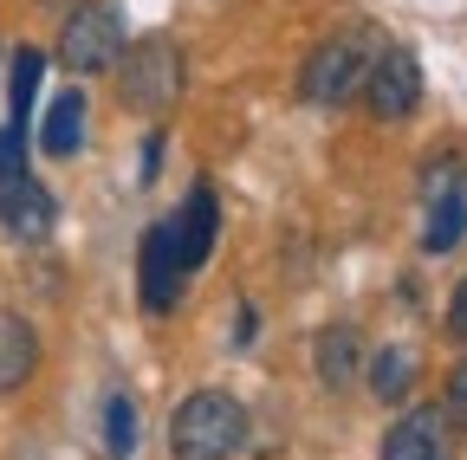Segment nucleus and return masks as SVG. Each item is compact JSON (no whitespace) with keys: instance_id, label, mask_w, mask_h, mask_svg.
<instances>
[{"instance_id":"39448f33","label":"nucleus","mask_w":467,"mask_h":460,"mask_svg":"<svg viewBox=\"0 0 467 460\" xmlns=\"http://www.w3.org/2000/svg\"><path fill=\"white\" fill-rule=\"evenodd\" d=\"M364 104H370L377 124L416 118V104H422V59H416V52H409V46H383L370 78H364Z\"/></svg>"},{"instance_id":"9d476101","label":"nucleus","mask_w":467,"mask_h":460,"mask_svg":"<svg viewBox=\"0 0 467 460\" xmlns=\"http://www.w3.org/2000/svg\"><path fill=\"white\" fill-rule=\"evenodd\" d=\"M137 279H143V312H150V318L175 312V299H182V285H189V272H182V260H175V240H169V220H156L150 234H143V260H137Z\"/></svg>"},{"instance_id":"4468645a","label":"nucleus","mask_w":467,"mask_h":460,"mask_svg":"<svg viewBox=\"0 0 467 460\" xmlns=\"http://www.w3.org/2000/svg\"><path fill=\"white\" fill-rule=\"evenodd\" d=\"M416 376H422V357L409 351V343H383V351L364 363V383H370V395H377V402H409Z\"/></svg>"},{"instance_id":"2eb2a0df","label":"nucleus","mask_w":467,"mask_h":460,"mask_svg":"<svg viewBox=\"0 0 467 460\" xmlns=\"http://www.w3.org/2000/svg\"><path fill=\"white\" fill-rule=\"evenodd\" d=\"M39 78H46V52L39 46H20L14 52V72H7V97H14V118L20 130H33V97H39Z\"/></svg>"},{"instance_id":"f257e3e1","label":"nucleus","mask_w":467,"mask_h":460,"mask_svg":"<svg viewBox=\"0 0 467 460\" xmlns=\"http://www.w3.org/2000/svg\"><path fill=\"white\" fill-rule=\"evenodd\" d=\"M247 447V402L234 389H195L169 415V460H234Z\"/></svg>"},{"instance_id":"20e7f679","label":"nucleus","mask_w":467,"mask_h":460,"mask_svg":"<svg viewBox=\"0 0 467 460\" xmlns=\"http://www.w3.org/2000/svg\"><path fill=\"white\" fill-rule=\"evenodd\" d=\"M124 0H78V7H66V26H58V59H66V72L78 78H98L117 66V52L130 46L124 33Z\"/></svg>"},{"instance_id":"9b49d317","label":"nucleus","mask_w":467,"mask_h":460,"mask_svg":"<svg viewBox=\"0 0 467 460\" xmlns=\"http://www.w3.org/2000/svg\"><path fill=\"white\" fill-rule=\"evenodd\" d=\"M312 370H318V389H350L364 376V337H358V324H325L318 337H312Z\"/></svg>"},{"instance_id":"6e6552de","label":"nucleus","mask_w":467,"mask_h":460,"mask_svg":"<svg viewBox=\"0 0 467 460\" xmlns=\"http://www.w3.org/2000/svg\"><path fill=\"white\" fill-rule=\"evenodd\" d=\"M0 227H7L14 240H46L58 227V201H52V189L33 176V169L0 176Z\"/></svg>"},{"instance_id":"f8f14e48","label":"nucleus","mask_w":467,"mask_h":460,"mask_svg":"<svg viewBox=\"0 0 467 460\" xmlns=\"http://www.w3.org/2000/svg\"><path fill=\"white\" fill-rule=\"evenodd\" d=\"M39 376V331L20 312H0V395H20Z\"/></svg>"},{"instance_id":"423d86ee","label":"nucleus","mask_w":467,"mask_h":460,"mask_svg":"<svg viewBox=\"0 0 467 460\" xmlns=\"http://www.w3.org/2000/svg\"><path fill=\"white\" fill-rule=\"evenodd\" d=\"M467 169L461 156L448 149L441 162L422 169V182H429V227H422V253H454L461 234H467Z\"/></svg>"},{"instance_id":"1a4fd4ad","label":"nucleus","mask_w":467,"mask_h":460,"mask_svg":"<svg viewBox=\"0 0 467 460\" xmlns=\"http://www.w3.org/2000/svg\"><path fill=\"white\" fill-rule=\"evenodd\" d=\"M214 234H221V208H214V189H208V182H195V189H189V201L169 214V240H175V260H182V272H189V279L208 266V253H214Z\"/></svg>"},{"instance_id":"0eeeda50","label":"nucleus","mask_w":467,"mask_h":460,"mask_svg":"<svg viewBox=\"0 0 467 460\" xmlns=\"http://www.w3.org/2000/svg\"><path fill=\"white\" fill-rule=\"evenodd\" d=\"M377 460H454V428H448V409L422 402V409H402L377 447Z\"/></svg>"},{"instance_id":"7ed1b4c3","label":"nucleus","mask_w":467,"mask_h":460,"mask_svg":"<svg viewBox=\"0 0 467 460\" xmlns=\"http://www.w3.org/2000/svg\"><path fill=\"white\" fill-rule=\"evenodd\" d=\"M117 97H124L130 118H169L175 97H182V46H175L169 33H143L130 39L124 52H117Z\"/></svg>"},{"instance_id":"f3484780","label":"nucleus","mask_w":467,"mask_h":460,"mask_svg":"<svg viewBox=\"0 0 467 460\" xmlns=\"http://www.w3.org/2000/svg\"><path fill=\"white\" fill-rule=\"evenodd\" d=\"M26 137L20 124H0V176H14V169H26Z\"/></svg>"},{"instance_id":"a211bd4d","label":"nucleus","mask_w":467,"mask_h":460,"mask_svg":"<svg viewBox=\"0 0 467 460\" xmlns=\"http://www.w3.org/2000/svg\"><path fill=\"white\" fill-rule=\"evenodd\" d=\"M448 409H454V415H467V357L448 370Z\"/></svg>"},{"instance_id":"6ab92c4d","label":"nucleus","mask_w":467,"mask_h":460,"mask_svg":"<svg viewBox=\"0 0 467 460\" xmlns=\"http://www.w3.org/2000/svg\"><path fill=\"white\" fill-rule=\"evenodd\" d=\"M448 337L467 343V279H461V292H454V305H448Z\"/></svg>"},{"instance_id":"dca6fc26","label":"nucleus","mask_w":467,"mask_h":460,"mask_svg":"<svg viewBox=\"0 0 467 460\" xmlns=\"http://www.w3.org/2000/svg\"><path fill=\"white\" fill-rule=\"evenodd\" d=\"M104 447H110V460H130L137 454V402L124 389L104 402Z\"/></svg>"},{"instance_id":"f03ea898","label":"nucleus","mask_w":467,"mask_h":460,"mask_svg":"<svg viewBox=\"0 0 467 460\" xmlns=\"http://www.w3.org/2000/svg\"><path fill=\"white\" fill-rule=\"evenodd\" d=\"M377 52H383V39H377L370 26H358V20L337 26V33H325V39L312 46V59L299 66V97H306V104H325V110L350 104V97L364 91Z\"/></svg>"},{"instance_id":"aec40b11","label":"nucleus","mask_w":467,"mask_h":460,"mask_svg":"<svg viewBox=\"0 0 467 460\" xmlns=\"http://www.w3.org/2000/svg\"><path fill=\"white\" fill-rule=\"evenodd\" d=\"M156 169H162V130H150L143 143V182H156Z\"/></svg>"},{"instance_id":"ddd939ff","label":"nucleus","mask_w":467,"mask_h":460,"mask_svg":"<svg viewBox=\"0 0 467 460\" xmlns=\"http://www.w3.org/2000/svg\"><path fill=\"white\" fill-rule=\"evenodd\" d=\"M39 149H46V156H58V162L85 149V91H78V85H72V91H58V97L46 104Z\"/></svg>"}]
</instances>
